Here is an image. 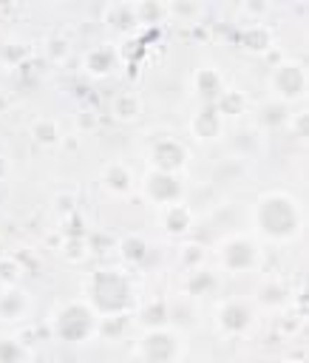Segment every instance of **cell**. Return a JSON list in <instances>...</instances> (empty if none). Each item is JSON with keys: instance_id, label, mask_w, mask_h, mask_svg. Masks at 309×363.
<instances>
[{"instance_id": "cell-1", "label": "cell", "mask_w": 309, "mask_h": 363, "mask_svg": "<svg viewBox=\"0 0 309 363\" xmlns=\"http://www.w3.org/2000/svg\"><path fill=\"white\" fill-rule=\"evenodd\" d=\"M88 304L100 315H122L133 304V284L119 270H97L88 278Z\"/></svg>"}, {"instance_id": "cell-2", "label": "cell", "mask_w": 309, "mask_h": 363, "mask_svg": "<svg viewBox=\"0 0 309 363\" xmlns=\"http://www.w3.org/2000/svg\"><path fill=\"white\" fill-rule=\"evenodd\" d=\"M256 225L267 239H292L301 227V210L287 193H267L256 204Z\"/></svg>"}, {"instance_id": "cell-3", "label": "cell", "mask_w": 309, "mask_h": 363, "mask_svg": "<svg viewBox=\"0 0 309 363\" xmlns=\"http://www.w3.org/2000/svg\"><path fill=\"white\" fill-rule=\"evenodd\" d=\"M54 332L65 343H80L97 332V312L86 301H71L57 312Z\"/></svg>"}, {"instance_id": "cell-4", "label": "cell", "mask_w": 309, "mask_h": 363, "mask_svg": "<svg viewBox=\"0 0 309 363\" xmlns=\"http://www.w3.org/2000/svg\"><path fill=\"white\" fill-rule=\"evenodd\" d=\"M139 355L147 363H171L179 355V338L171 329H147L139 343Z\"/></svg>"}, {"instance_id": "cell-5", "label": "cell", "mask_w": 309, "mask_h": 363, "mask_svg": "<svg viewBox=\"0 0 309 363\" xmlns=\"http://www.w3.org/2000/svg\"><path fill=\"white\" fill-rule=\"evenodd\" d=\"M272 88L284 103L301 100L306 91V71L301 62H278L275 74H272Z\"/></svg>"}, {"instance_id": "cell-6", "label": "cell", "mask_w": 309, "mask_h": 363, "mask_svg": "<svg viewBox=\"0 0 309 363\" xmlns=\"http://www.w3.org/2000/svg\"><path fill=\"white\" fill-rule=\"evenodd\" d=\"M258 261V244L247 236H236L221 244V264L230 272H244Z\"/></svg>"}, {"instance_id": "cell-7", "label": "cell", "mask_w": 309, "mask_h": 363, "mask_svg": "<svg viewBox=\"0 0 309 363\" xmlns=\"http://www.w3.org/2000/svg\"><path fill=\"white\" fill-rule=\"evenodd\" d=\"M145 190L153 202L159 204H176L182 199V179L176 173H168V171H150L147 179H145Z\"/></svg>"}, {"instance_id": "cell-8", "label": "cell", "mask_w": 309, "mask_h": 363, "mask_svg": "<svg viewBox=\"0 0 309 363\" xmlns=\"http://www.w3.org/2000/svg\"><path fill=\"white\" fill-rule=\"evenodd\" d=\"M150 159H153V165H157V171L176 173V171L185 168V162H188V148H185L182 142L165 136V139H159L157 145H153Z\"/></svg>"}, {"instance_id": "cell-9", "label": "cell", "mask_w": 309, "mask_h": 363, "mask_svg": "<svg viewBox=\"0 0 309 363\" xmlns=\"http://www.w3.org/2000/svg\"><path fill=\"white\" fill-rule=\"evenodd\" d=\"M250 324H253V310L244 301H227L218 310V326L227 335H242L250 329Z\"/></svg>"}, {"instance_id": "cell-10", "label": "cell", "mask_w": 309, "mask_h": 363, "mask_svg": "<svg viewBox=\"0 0 309 363\" xmlns=\"http://www.w3.org/2000/svg\"><path fill=\"white\" fill-rule=\"evenodd\" d=\"M196 91H199V97H202L204 105H216L218 97L227 88H224V80H221L218 71L207 65V68H199V74H196Z\"/></svg>"}, {"instance_id": "cell-11", "label": "cell", "mask_w": 309, "mask_h": 363, "mask_svg": "<svg viewBox=\"0 0 309 363\" xmlns=\"http://www.w3.org/2000/svg\"><path fill=\"white\" fill-rule=\"evenodd\" d=\"M221 128H224V117L216 111V105H202L193 117V133L199 139H216L221 136Z\"/></svg>"}, {"instance_id": "cell-12", "label": "cell", "mask_w": 309, "mask_h": 363, "mask_svg": "<svg viewBox=\"0 0 309 363\" xmlns=\"http://www.w3.org/2000/svg\"><path fill=\"white\" fill-rule=\"evenodd\" d=\"M26 310H29V296H26V289L6 286L4 296H0V318H4V321H18V318H23Z\"/></svg>"}, {"instance_id": "cell-13", "label": "cell", "mask_w": 309, "mask_h": 363, "mask_svg": "<svg viewBox=\"0 0 309 363\" xmlns=\"http://www.w3.org/2000/svg\"><path fill=\"white\" fill-rule=\"evenodd\" d=\"M114 68H117V51L111 46H97V48L88 51V57H86V71L88 74L105 77V74H111Z\"/></svg>"}, {"instance_id": "cell-14", "label": "cell", "mask_w": 309, "mask_h": 363, "mask_svg": "<svg viewBox=\"0 0 309 363\" xmlns=\"http://www.w3.org/2000/svg\"><path fill=\"white\" fill-rule=\"evenodd\" d=\"M258 125L261 128H270V131H275V128H281L284 122H289V105L284 103V100H267L261 108H258Z\"/></svg>"}, {"instance_id": "cell-15", "label": "cell", "mask_w": 309, "mask_h": 363, "mask_svg": "<svg viewBox=\"0 0 309 363\" xmlns=\"http://www.w3.org/2000/svg\"><path fill=\"white\" fill-rule=\"evenodd\" d=\"M216 284H218L216 272L199 267V270H190V272H188V278H185V293L193 296V298H202V296H210V293H213Z\"/></svg>"}, {"instance_id": "cell-16", "label": "cell", "mask_w": 309, "mask_h": 363, "mask_svg": "<svg viewBox=\"0 0 309 363\" xmlns=\"http://www.w3.org/2000/svg\"><path fill=\"white\" fill-rule=\"evenodd\" d=\"M244 173H247V165H244L242 159H236V157L221 159V162L213 168V185H218V187L233 185V182H239Z\"/></svg>"}, {"instance_id": "cell-17", "label": "cell", "mask_w": 309, "mask_h": 363, "mask_svg": "<svg viewBox=\"0 0 309 363\" xmlns=\"http://www.w3.org/2000/svg\"><path fill=\"white\" fill-rule=\"evenodd\" d=\"M242 46L250 48V51H270L272 48V32L261 23H250L242 32Z\"/></svg>"}, {"instance_id": "cell-18", "label": "cell", "mask_w": 309, "mask_h": 363, "mask_svg": "<svg viewBox=\"0 0 309 363\" xmlns=\"http://www.w3.org/2000/svg\"><path fill=\"white\" fill-rule=\"evenodd\" d=\"M162 225H165V230H168L171 236L188 233V227H190V210H188L185 204H171V207L165 210Z\"/></svg>"}, {"instance_id": "cell-19", "label": "cell", "mask_w": 309, "mask_h": 363, "mask_svg": "<svg viewBox=\"0 0 309 363\" xmlns=\"http://www.w3.org/2000/svg\"><path fill=\"white\" fill-rule=\"evenodd\" d=\"M139 324L147 329H165L168 324V304L165 301H150L139 310Z\"/></svg>"}, {"instance_id": "cell-20", "label": "cell", "mask_w": 309, "mask_h": 363, "mask_svg": "<svg viewBox=\"0 0 309 363\" xmlns=\"http://www.w3.org/2000/svg\"><path fill=\"white\" fill-rule=\"evenodd\" d=\"M105 23H108L111 29H119V32H125V29L136 26L133 4H114V6H108V12H105Z\"/></svg>"}, {"instance_id": "cell-21", "label": "cell", "mask_w": 309, "mask_h": 363, "mask_svg": "<svg viewBox=\"0 0 309 363\" xmlns=\"http://www.w3.org/2000/svg\"><path fill=\"white\" fill-rule=\"evenodd\" d=\"M103 182H105V187L111 193H128L131 190V173H128V168L122 162H111L105 168V173H103Z\"/></svg>"}, {"instance_id": "cell-22", "label": "cell", "mask_w": 309, "mask_h": 363, "mask_svg": "<svg viewBox=\"0 0 309 363\" xmlns=\"http://www.w3.org/2000/svg\"><path fill=\"white\" fill-rule=\"evenodd\" d=\"M119 253H122V258L128 264H145L150 250H147V242L142 236H125L119 242Z\"/></svg>"}, {"instance_id": "cell-23", "label": "cell", "mask_w": 309, "mask_h": 363, "mask_svg": "<svg viewBox=\"0 0 309 363\" xmlns=\"http://www.w3.org/2000/svg\"><path fill=\"white\" fill-rule=\"evenodd\" d=\"M216 111L221 117H242L247 111V97L242 91H224L216 103Z\"/></svg>"}, {"instance_id": "cell-24", "label": "cell", "mask_w": 309, "mask_h": 363, "mask_svg": "<svg viewBox=\"0 0 309 363\" xmlns=\"http://www.w3.org/2000/svg\"><path fill=\"white\" fill-rule=\"evenodd\" d=\"M139 111H142V105H139V97L136 94H119L117 100H114V105H111V114L117 117V119H122V122H131V119H136L139 117Z\"/></svg>"}, {"instance_id": "cell-25", "label": "cell", "mask_w": 309, "mask_h": 363, "mask_svg": "<svg viewBox=\"0 0 309 363\" xmlns=\"http://www.w3.org/2000/svg\"><path fill=\"white\" fill-rule=\"evenodd\" d=\"M287 286L281 284V281H267V284H261V289H258V304H264V307H281V304H287Z\"/></svg>"}, {"instance_id": "cell-26", "label": "cell", "mask_w": 309, "mask_h": 363, "mask_svg": "<svg viewBox=\"0 0 309 363\" xmlns=\"http://www.w3.org/2000/svg\"><path fill=\"white\" fill-rule=\"evenodd\" d=\"M230 145H233V151H236L239 157H250V154L258 148V136H256V131H250V128H239L233 136H230Z\"/></svg>"}, {"instance_id": "cell-27", "label": "cell", "mask_w": 309, "mask_h": 363, "mask_svg": "<svg viewBox=\"0 0 309 363\" xmlns=\"http://www.w3.org/2000/svg\"><path fill=\"white\" fill-rule=\"evenodd\" d=\"M193 321H196V310L188 301L168 304V324H173V326H190Z\"/></svg>"}, {"instance_id": "cell-28", "label": "cell", "mask_w": 309, "mask_h": 363, "mask_svg": "<svg viewBox=\"0 0 309 363\" xmlns=\"http://www.w3.org/2000/svg\"><path fill=\"white\" fill-rule=\"evenodd\" d=\"M29 352L12 338H0V363H26Z\"/></svg>"}, {"instance_id": "cell-29", "label": "cell", "mask_w": 309, "mask_h": 363, "mask_svg": "<svg viewBox=\"0 0 309 363\" xmlns=\"http://www.w3.org/2000/svg\"><path fill=\"white\" fill-rule=\"evenodd\" d=\"M133 12H136V20L142 23H153V20H159L165 6L159 4V0H139V4H133Z\"/></svg>"}, {"instance_id": "cell-30", "label": "cell", "mask_w": 309, "mask_h": 363, "mask_svg": "<svg viewBox=\"0 0 309 363\" xmlns=\"http://www.w3.org/2000/svg\"><path fill=\"white\" fill-rule=\"evenodd\" d=\"M179 264L185 267V270H199V267H204V247L202 244H185L182 247V253H179Z\"/></svg>"}, {"instance_id": "cell-31", "label": "cell", "mask_w": 309, "mask_h": 363, "mask_svg": "<svg viewBox=\"0 0 309 363\" xmlns=\"http://www.w3.org/2000/svg\"><path fill=\"white\" fill-rule=\"evenodd\" d=\"M32 136L40 145H54L57 142V122L54 119H37L32 125Z\"/></svg>"}, {"instance_id": "cell-32", "label": "cell", "mask_w": 309, "mask_h": 363, "mask_svg": "<svg viewBox=\"0 0 309 363\" xmlns=\"http://www.w3.org/2000/svg\"><path fill=\"white\" fill-rule=\"evenodd\" d=\"M97 329H100V335H105V338H119V335L128 329V315H125V312H122V315H105Z\"/></svg>"}, {"instance_id": "cell-33", "label": "cell", "mask_w": 309, "mask_h": 363, "mask_svg": "<svg viewBox=\"0 0 309 363\" xmlns=\"http://www.w3.org/2000/svg\"><path fill=\"white\" fill-rule=\"evenodd\" d=\"M86 247H88V253H108V250H114V239L103 230H88Z\"/></svg>"}, {"instance_id": "cell-34", "label": "cell", "mask_w": 309, "mask_h": 363, "mask_svg": "<svg viewBox=\"0 0 309 363\" xmlns=\"http://www.w3.org/2000/svg\"><path fill=\"white\" fill-rule=\"evenodd\" d=\"M88 236V227L86 222L80 219L77 213H68V219H65V227H63V239H86Z\"/></svg>"}, {"instance_id": "cell-35", "label": "cell", "mask_w": 309, "mask_h": 363, "mask_svg": "<svg viewBox=\"0 0 309 363\" xmlns=\"http://www.w3.org/2000/svg\"><path fill=\"white\" fill-rule=\"evenodd\" d=\"M60 250H63V256H65L68 261H83V258L88 256V247H86V239H65Z\"/></svg>"}, {"instance_id": "cell-36", "label": "cell", "mask_w": 309, "mask_h": 363, "mask_svg": "<svg viewBox=\"0 0 309 363\" xmlns=\"http://www.w3.org/2000/svg\"><path fill=\"white\" fill-rule=\"evenodd\" d=\"M168 12L176 15V18H182V20H190V18H199L202 15V6L193 4V0H173V4L168 6Z\"/></svg>"}, {"instance_id": "cell-37", "label": "cell", "mask_w": 309, "mask_h": 363, "mask_svg": "<svg viewBox=\"0 0 309 363\" xmlns=\"http://www.w3.org/2000/svg\"><path fill=\"white\" fill-rule=\"evenodd\" d=\"M23 275V267L18 258H0V281L4 284H15Z\"/></svg>"}, {"instance_id": "cell-38", "label": "cell", "mask_w": 309, "mask_h": 363, "mask_svg": "<svg viewBox=\"0 0 309 363\" xmlns=\"http://www.w3.org/2000/svg\"><path fill=\"white\" fill-rule=\"evenodd\" d=\"M68 54V43L63 37H48L46 40V57L48 60H63Z\"/></svg>"}, {"instance_id": "cell-39", "label": "cell", "mask_w": 309, "mask_h": 363, "mask_svg": "<svg viewBox=\"0 0 309 363\" xmlns=\"http://www.w3.org/2000/svg\"><path fill=\"white\" fill-rule=\"evenodd\" d=\"M29 54V48L23 46V43H6L4 46V54H0V57H4L6 62H20L23 65V57Z\"/></svg>"}, {"instance_id": "cell-40", "label": "cell", "mask_w": 309, "mask_h": 363, "mask_svg": "<svg viewBox=\"0 0 309 363\" xmlns=\"http://www.w3.org/2000/svg\"><path fill=\"white\" fill-rule=\"evenodd\" d=\"M57 210L60 213H71L74 210V196L71 193H60L57 196Z\"/></svg>"}, {"instance_id": "cell-41", "label": "cell", "mask_w": 309, "mask_h": 363, "mask_svg": "<svg viewBox=\"0 0 309 363\" xmlns=\"http://www.w3.org/2000/svg\"><path fill=\"white\" fill-rule=\"evenodd\" d=\"M244 9H247L250 15H261V12H267V4H264V0H247Z\"/></svg>"}, {"instance_id": "cell-42", "label": "cell", "mask_w": 309, "mask_h": 363, "mask_svg": "<svg viewBox=\"0 0 309 363\" xmlns=\"http://www.w3.org/2000/svg\"><path fill=\"white\" fill-rule=\"evenodd\" d=\"M292 128H295V131H298V136L303 139V136H306V114H298V117L292 119Z\"/></svg>"}, {"instance_id": "cell-43", "label": "cell", "mask_w": 309, "mask_h": 363, "mask_svg": "<svg viewBox=\"0 0 309 363\" xmlns=\"http://www.w3.org/2000/svg\"><path fill=\"white\" fill-rule=\"evenodd\" d=\"M80 128H94V114H83L80 117Z\"/></svg>"}, {"instance_id": "cell-44", "label": "cell", "mask_w": 309, "mask_h": 363, "mask_svg": "<svg viewBox=\"0 0 309 363\" xmlns=\"http://www.w3.org/2000/svg\"><path fill=\"white\" fill-rule=\"evenodd\" d=\"M6 171H9V162H6L4 157H0V179H4V176H6Z\"/></svg>"}, {"instance_id": "cell-45", "label": "cell", "mask_w": 309, "mask_h": 363, "mask_svg": "<svg viewBox=\"0 0 309 363\" xmlns=\"http://www.w3.org/2000/svg\"><path fill=\"white\" fill-rule=\"evenodd\" d=\"M281 329H284V332H292V329H295V321H284Z\"/></svg>"}, {"instance_id": "cell-46", "label": "cell", "mask_w": 309, "mask_h": 363, "mask_svg": "<svg viewBox=\"0 0 309 363\" xmlns=\"http://www.w3.org/2000/svg\"><path fill=\"white\" fill-rule=\"evenodd\" d=\"M4 108H6V97H4V94H0V111H4Z\"/></svg>"}, {"instance_id": "cell-47", "label": "cell", "mask_w": 309, "mask_h": 363, "mask_svg": "<svg viewBox=\"0 0 309 363\" xmlns=\"http://www.w3.org/2000/svg\"><path fill=\"white\" fill-rule=\"evenodd\" d=\"M4 46H6V40H4V37H0V54H4Z\"/></svg>"}, {"instance_id": "cell-48", "label": "cell", "mask_w": 309, "mask_h": 363, "mask_svg": "<svg viewBox=\"0 0 309 363\" xmlns=\"http://www.w3.org/2000/svg\"><path fill=\"white\" fill-rule=\"evenodd\" d=\"M4 289H6V284H4V281H0V296H4Z\"/></svg>"}, {"instance_id": "cell-49", "label": "cell", "mask_w": 309, "mask_h": 363, "mask_svg": "<svg viewBox=\"0 0 309 363\" xmlns=\"http://www.w3.org/2000/svg\"><path fill=\"white\" fill-rule=\"evenodd\" d=\"M287 363H298V360H287Z\"/></svg>"}]
</instances>
